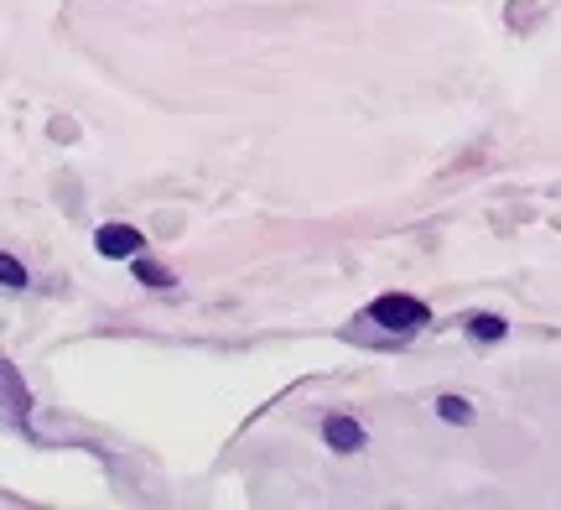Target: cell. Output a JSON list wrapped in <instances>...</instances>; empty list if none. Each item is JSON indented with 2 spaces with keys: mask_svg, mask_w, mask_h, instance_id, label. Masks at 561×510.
<instances>
[{
  "mask_svg": "<svg viewBox=\"0 0 561 510\" xmlns=\"http://www.w3.org/2000/svg\"><path fill=\"white\" fill-rule=\"evenodd\" d=\"M369 324L390 328V333H416L421 324H432V313L421 297H405V292H385L369 303Z\"/></svg>",
  "mask_w": 561,
  "mask_h": 510,
  "instance_id": "obj_1",
  "label": "cell"
},
{
  "mask_svg": "<svg viewBox=\"0 0 561 510\" xmlns=\"http://www.w3.org/2000/svg\"><path fill=\"white\" fill-rule=\"evenodd\" d=\"M437 417H447V422L468 428V422H473V407H468L462 396H437Z\"/></svg>",
  "mask_w": 561,
  "mask_h": 510,
  "instance_id": "obj_5",
  "label": "cell"
},
{
  "mask_svg": "<svg viewBox=\"0 0 561 510\" xmlns=\"http://www.w3.org/2000/svg\"><path fill=\"white\" fill-rule=\"evenodd\" d=\"M136 282H146V286H172V271H167V265H157V261H140L136 265Z\"/></svg>",
  "mask_w": 561,
  "mask_h": 510,
  "instance_id": "obj_6",
  "label": "cell"
},
{
  "mask_svg": "<svg viewBox=\"0 0 561 510\" xmlns=\"http://www.w3.org/2000/svg\"><path fill=\"white\" fill-rule=\"evenodd\" d=\"M322 438H328V449L333 453H359L364 449V428L354 422V417H343V411H333V417L322 422Z\"/></svg>",
  "mask_w": 561,
  "mask_h": 510,
  "instance_id": "obj_3",
  "label": "cell"
},
{
  "mask_svg": "<svg viewBox=\"0 0 561 510\" xmlns=\"http://www.w3.org/2000/svg\"><path fill=\"white\" fill-rule=\"evenodd\" d=\"M468 333H473V339H504V333H510V324H504V318H494V313H479V318H468Z\"/></svg>",
  "mask_w": 561,
  "mask_h": 510,
  "instance_id": "obj_4",
  "label": "cell"
},
{
  "mask_svg": "<svg viewBox=\"0 0 561 510\" xmlns=\"http://www.w3.org/2000/svg\"><path fill=\"white\" fill-rule=\"evenodd\" d=\"M94 246H100L104 261H125V256L140 250V229L136 225H104L100 235H94Z\"/></svg>",
  "mask_w": 561,
  "mask_h": 510,
  "instance_id": "obj_2",
  "label": "cell"
},
{
  "mask_svg": "<svg viewBox=\"0 0 561 510\" xmlns=\"http://www.w3.org/2000/svg\"><path fill=\"white\" fill-rule=\"evenodd\" d=\"M0 276H5V286H26V265L16 256H0Z\"/></svg>",
  "mask_w": 561,
  "mask_h": 510,
  "instance_id": "obj_7",
  "label": "cell"
}]
</instances>
